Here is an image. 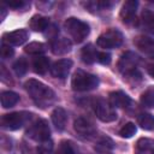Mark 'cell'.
Wrapping results in <instances>:
<instances>
[{"label": "cell", "instance_id": "26", "mask_svg": "<svg viewBox=\"0 0 154 154\" xmlns=\"http://www.w3.org/2000/svg\"><path fill=\"white\" fill-rule=\"evenodd\" d=\"M140 100H141V103L144 107H148V108L154 107V87L153 85H149L141 94V99Z\"/></svg>", "mask_w": 154, "mask_h": 154}, {"label": "cell", "instance_id": "16", "mask_svg": "<svg viewBox=\"0 0 154 154\" xmlns=\"http://www.w3.org/2000/svg\"><path fill=\"white\" fill-rule=\"evenodd\" d=\"M52 123L58 131H63L67 124V113L63 107H55L51 114Z\"/></svg>", "mask_w": 154, "mask_h": 154}, {"label": "cell", "instance_id": "31", "mask_svg": "<svg viewBox=\"0 0 154 154\" xmlns=\"http://www.w3.org/2000/svg\"><path fill=\"white\" fill-rule=\"evenodd\" d=\"M38 154H53V142L52 141H45L41 142V144L37 147Z\"/></svg>", "mask_w": 154, "mask_h": 154}, {"label": "cell", "instance_id": "37", "mask_svg": "<svg viewBox=\"0 0 154 154\" xmlns=\"http://www.w3.org/2000/svg\"><path fill=\"white\" fill-rule=\"evenodd\" d=\"M1 11H2V17H1V19H4V18H5V16H6V8H5V4H2V5H1Z\"/></svg>", "mask_w": 154, "mask_h": 154}, {"label": "cell", "instance_id": "3", "mask_svg": "<svg viewBox=\"0 0 154 154\" xmlns=\"http://www.w3.org/2000/svg\"><path fill=\"white\" fill-rule=\"evenodd\" d=\"M64 28L77 43L84 41V38H87V36L89 35V25L85 22L75 17L67 18L64 23Z\"/></svg>", "mask_w": 154, "mask_h": 154}, {"label": "cell", "instance_id": "19", "mask_svg": "<svg viewBox=\"0 0 154 154\" xmlns=\"http://www.w3.org/2000/svg\"><path fill=\"white\" fill-rule=\"evenodd\" d=\"M135 149L137 154H154V140L142 137L136 142Z\"/></svg>", "mask_w": 154, "mask_h": 154}, {"label": "cell", "instance_id": "23", "mask_svg": "<svg viewBox=\"0 0 154 154\" xmlns=\"http://www.w3.org/2000/svg\"><path fill=\"white\" fill-rule=\"evenodd\" d=\"M83 5H84V7L88 11H90V12H97V11L111 8L114 5V2L113 1H87Z\"/></svg>", "mask_w": 154, "mask_h": 154}, {"label": "cell", "instance_id": "20", "mask_svg": "<svg viewBox=\"0 0 154 154\" xmlns=\"http://www.w3.org/2000/svg\"><path fill=\"white\" fill-rule=\"evenodd\" d=\"M0 99H1V106L4 108H10V107H13L14 105L18 103L19 95L12 90H6V91L1 93Z\"/></svg>", "mask_w": 154, "mask_h": 154}, {"label": "cell", "instance_id": "28", "mask_svg": "<svg viewBox=\"0 0 154 154\" xmlns=\"http://www.w3.org/2000/svg\"><path fill=\"white\" fill-rule=\"evenodd\" d=\"M12 67H13L16 75L19 76V77H22V76H24V75L26 73V71H28V63H26V60H25L24 58H19V59H17V60L14 61V64H13Z\"/></svg>", "mask_w": 154, "mask_h": 154}, {"label": "cell", "instance_id": "15", "mask_svg": "<svg viewBox=\"0 0 154 154\" xmlns=\"http://www.w3.org/2000/svg\"><path fill=\"white\" fill-rule=\"evenodd\" d=\"M135 46L146 55L154 58V38L147 36H137L134 40Z\"/></svg>", "mask_w": 154, "mask_h": 154}, {"label": "cell", "instance_id": "13", "mask_svg": "<svg viewBox=\"0 0 154 154\" xmlns=\"http://www.w3.org/2000/svg\"><path fill=\"white\" fill-rule=\"evenodd\" d=\"M109 102L113 107H120L125 109H129L132 107V100L128 94H125L122 90L112 91L109 94Z\"/></svg>", "mask_w": 154, "mask_h": 154}, {"label": "cell", "instance_id": "12", "mask_svg": "<svg viewBox=\"0 0 154 154\" xmlns=\"http://www.w3.org/2000/svg\"><path fill=\"white\" fill-rule=\"evenodd\" d=\"M137 6H138V2L136 0H129V1H125L123 4L120 13H119L123 23L130 24L134 22L135 16H136V11H137Z\"/></svg>", "mask_w": 154, "mask_h": 154}, {"label": "cell", "instance_id": "6", "mask_svg": "<svg viewBox=\"0 0 154 154\" xmlns=\"http://www.w3.org/2000/svg\"><path fill=\"white\" fill-rule=\"evenodd\" d=\"M140 63V57L131 51L125 52L124 54H122V57L118 60L117 67L119 70V72H122L125 77L131 75L132 72L137 71V66Z\"/></svg>", "mask_w": 154, "mask_h": 154}, {"label": "cell", "instance_id": "36", "mask_svg": "<svg viewBox=\"0 0 154 154\" xmlns=\"http://www.w3.org/2000/svg\"><path fill=\"white\" fill-rule=\"evenodd\" d=\"M147 71H148L149 76L154 78V64H153V65H149V66L147 67Z\"/></svg>", "mask_w": 154, "mask_h": 154}, {"label": "cell", "instance_id": "27", "mask_svg": "<svg viewBox=\"0 0 154 154\" xmlns=\"http://www.w3.org/2000/svg\"><path fill=\"white\" fill-rule=\"evenodd\" d=\"M24 52L31 55H36L40 57L41 54H43L46 52V46L42 42H30L29 45H26L24 47Z\"/></svg>", "mask_w": 154, "mask_h": 154}, {"label": "cell", "instance_id": "5", "mask_svg": "<svg viewBox=\"0 0 154 154\" xmlns=\"http://www.w3.org/2000/svg\"><path fill=\"white\" fill-rule=\"evenodd\" d=\"M123 40H124L123 34L118 29H108V30L103 31L97 37L96 45L100 48L112 49V48H117V47L122 46Z\"/></svg>", "mask_w": 154, "mask_h": 154}, {"label": "cell", "instance_id": "10", "mask_svg": "<svg viewBox=\"0 0 154 154\" xmlns=\"http://www.w3.org/2000/svg\"><path fill=\"white\" fill-rule=\"evenodd\" d=\"M29 37V34L25 29H17L14 31H10L4 34L2 42L10 45V46H20L24 42H26Z\"/></svg>", "mask_w": 154, "mask_h": 154}, {"label": "cell", "instance_id": "8", "mask_svg": "<svg viewBox=\"0 0 154 154\" xmlns=\"http://www.w3.org/2000/svg\"><path fill=\"white\" fill-rule=\"evenodd\" d=\"M26 135L30 138H32L34 141H37V142L48 141L49 137H51V129H49V125H48L47 120H45V119L36 120L28 129Z\"/></svg>", "mask_w": 154, "mask_h": 154}, {"label": "cell", "instance_id": "14", "mask_svg": "<svg viewBox=\"0 0 154 154\" xmlns=\"http://www.w3.org/2000/svg\"><path fill=\"white\" fill-rule=\"evenodd\" d=\"M51 48H52L53 54H55V55H64V54H67L71 51L72 43L66 37H55L52 41Z\"/></svg>", "mask_w": 154, "mask_h": 154}, {"label": "cell", "instance_id": "34", "mask_svg": "<svg viewBox=\"0 0 154 154\" xmlns=\"http://www.w3.org/2000/svg\"><path fill=\"white\" fill-rule=\"evenodd\" d=\"M97 60L103 65H108L111 63V54L107 52H101L97 55Z\"/></svg>", "mask_w": 154, "mask_h": 154}, {"label": "cell", "instance_id": "4", "mask_svg": "<svg viewBox=\"0 0 154 154\" xmlns=\"http://www.w3.org/2000/svg\"><path fill=\"white\" fill-rule=\"evenodd\" d=\"M31 113L29 112H12L8 114H4L1 117V126L6 130H18L31 118Z\"/></svg>", "mask_w": 154, "mask_h": 154}, {"label": "cell", "instance_id": "11", "mask_svg": "<svg viewBox=\"0 0 154 154\" xmlns=\"http://www.w3.org/2000/svg\"><path fill=\"white\" fill-rule=\"evenodd\" d=\"M72 67V60L71 59H60L55 61L51 67V73L53 77L59 79H65Z\"/></svg>", "mask_w": 154, "mask_h": 154}, {"label": "cell", "instance_id": "29", "mask_svg": "<svg viewBox=\"0 0 154 154\" xmlns=\"http://www.w3.org/2000/svg\"><path fill=\"white\" fill-rule=\"evenodd\" d=\"M136 134V125L134 123H126L119 130V136L123 138H130Z\"/></svg>", "mask_w": 154, "mask_h": 154}, {"label": "cell", "instance_id": "7", "mask_svg": "<svg viewBox=\"0 0 154 154\" xmlns=\"http://www.w3.org/2000/svg\"><path fill=\"white\" fill-rule=\"evenodd\" d=\"M94 112L96 117L105 123H111L117 119V112L116 108L111 105L109 101H106L103 99H97L94 103Z\"/></svg>", "mask_w": 154, "mask_h": 154}, {"label": "cell", "instance_id": "32", "mask_svg": "<svg viewBox=\"0 0 154 154\" xmlns=\"http://www.w3.org/2000/svg\"><path fill=\"white\" fill-rule=\"evenodd\" d=\"M13 54H14L13 48H12L10 45L2 42L1 48H0V55H1V58H2V59H8V58H11Z\"/></svg>", "mask_w": 154, "mask_h": 154}, {"label": "cell", "instance_id": "1", "mask_svg": "<svg viewBox=\"0 0 154 154\" xmlns=\"http://www.w3.org/2000/svg\"><path fill=\"white\" fill-rule=\"evenodd\" d=\"M25 90L34 102L40 107H47L55 100V93L52 88L37 79H28L24 83Z\"/></svg>", "mask_w": 154, "mask_h": 154}, {"label": "cell", "instance_id": "21", "mask_svg": "<svg viewBox=\"0 0 154 154\" xmlns=\"http://www.w3.org/2000/svg\"><path fill=\"white\" fill-rule=\"evenodd\" d=\"M113 148L114 143L109 137H101L95 144V150L99 154H109Z\"/></svg>", "mask_w": 154, "mask_h": 154}, {"label": "cell", "instance_id": "24", "mask_svg": "<svg viewBox=\"0 0 154 154\" xmlns=\"http://www.w3.org/2000/svg\"><path fill=\"white\" fill-rule=\"evenodd\" d=\"M138 125L148 131H154V116L150 113H141L137 116Z\"/></svg>", "mask_w": 154, "mask_h": 154}, {"label": "cell", "instance_id": "35", "mask_svg": "<svg viewBox=\"0 0 154 154\" xmlns=\"http://www.w3.org/2000/svg\"><path fill=\"white\" fill-rule=\"evenodd\" d=\"M0 76H1V81H2V82L10 84V82H11L10 77H11V76H10V73H7V70H6V67H5L4 65H1V72H0Z\"/></svg>", "mask_w": 154, "mask_h": 154}, {"label": "cell", "instance_id": "22", "mask_svg": "<svg viewBox=\"0 0 154 154\" xmlns=\"http://www.w3.org/2000/svg\"><path fill=\"white\" fill-rule=\"evenodd\" d=\"M32 69L37 75H45L49 69V60L46 57H36L32 61Z\"/></svg>", "mask_w": 154, "mask_h": 154}, {"label": "cell", "instance_id": "25", "mask_svg": "<svg viewBox=\"0 0 154 154\" xmlns=\"http://www.w3.org/2000/svg\"><path fill=\"white\" fill-rule=\"evenodd\" d=\"M142 24L147 31L154 35V12L150 10H143L142 12Z\"/></svg>", "mask_w": 154, "mask_h": 154}, {"label": "cell", "instance_id": "9", "mask_svg": "<svg viewBox=\"0 0 154 154\" xmlns=\"http://www.w3.org/2000/svg\"><path fill=\"white\" fill-rule=\"evenodd\" d=\"M73 129L75 131L81 136V137H84V138H91L95 136L96 134V129L95 126L93 125L91 122H89L88 119L85 118H77L73 123Z\"/></svg>", "mask_w": 154, "mask_h": 154}, {"label": "cell", "instance_id": "33", "mask_svg": "<svg viewBox=\"0 0 154 154\" xmlns=\"http://www.w3.org/2000/svg\"><path fill=\"white\" fill-rule=\"evenodd\" d=\"M29 5H30L29 2H26V1H22V0L10 1V2L7 4V6H8V7H12V8H14V10H23V8L28 7Z\"/></svg>", "mask_w": 154, "mask_h": 154}, {"label": "cell", "instance_id": "17", "mask_svg": "<svg viewBox=\"0 0 154 154\" xmlns=\"http://www.w3.org/2000/svg\"><path fill=\"white\" fill-rule=\"evenodd\" d=\"M29 26L34 31L42 32V31H45V30H47L49 28V18L43 17L41 14H35L29 20Z\"/></svg>", "mask_w": 154, "mask_h": 154}, {"label": "cell", "instance_id": "30", "mask_svg": "<svg viewBox=\"0 0 154 154\" xmlns=\"http://www.w3.org/2000/svg\"><path fill=\"white\" fill-rule=\"evenodd\" d=\"M55 154H75V149L69 141H61Z\"/></svg>", "mask_w": 154, "mask_h": 154}, {"label": "cell", "instance_id": "18", "mask_svg": "<svg viewBox=\"0 0 154 154\" xmlns=\"http://www.w3.org/2000/svg\"><path fill=\"white\" fill-rule=\"evenodd\" d=\"M97 55H99V52L96 51V48L91 43H88L87 46H84L81 49V59L84 64L95 63L97 60Z\"/></svg>", "mask_w": 154, "mask_h": 154}, {"label": "cell", "instance_id": "2", "mask_svg": "<svg viewBox=\"0 0 154 154\" xmlns=\"http://www.w3.org/2000/svg\"><path fill=\"white\" fill-rule=\"evenodd\" d=\"M99 85V78L83 70H76L72 79H71V87L76 91H89Z\"/></svg>", "mask_w": 154, "mask_h": 154}]
</instances>
